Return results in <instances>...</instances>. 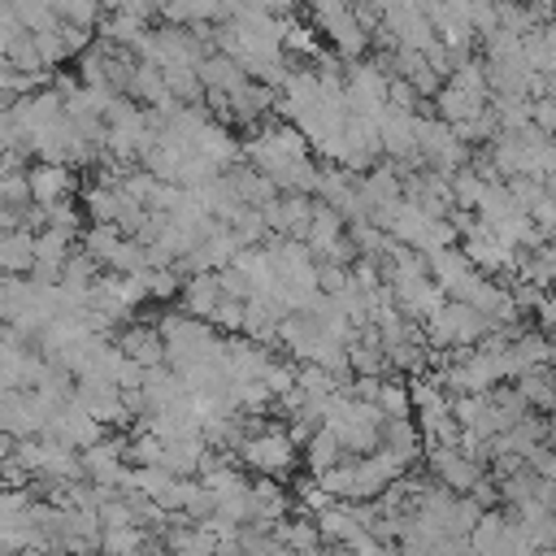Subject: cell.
<instances>
[{"instance_id": "6da1fadb", "label": "cell", "mask_w": 556, "mask_h": 556, "mask_svg": "<svg viewBox=\"0 0 556 556\" xmlns=\"http://www.w3.org/2000/svg\"><path fill=\"white\" fill-rule=\"evenodd\" d=\"M235 460L248 465V469L261 473V478L282 482V478L291 473V465L300 460V443H295L287 430H278V426H256V430L239 443Z\"/></svg>"}, {"instance_id": "8992f818", "label": "cell", "mask_w": 556, "mask_h": 556, "mask_svg": "<svg viewBox=\"0 0 556 556\" xmlns=\"http://www.w3.org/2000/svg\"><path fill=\"white\" fill-rule=\"evenodd\" d=\"M222 300H226V295H222L217 274H191V278L178 287V308H182L187 317H200V321H213V313H217Z\"/></svg>"}, {"instance_id": "cb8c5ba5", "label": "cell", "mask_w": 556, "mask_h": 556, "mask_svg": "<svg viewBox=\"0 0 556 556\" xmlns=\"http://www.w3.org/2000/svg\"><path fill=\"white\" fill-rule=\"evenodd\" d=\"M552 426H556V413H552Z\"/></svg>"}, {"instance_id": "2e32d148", "label": "cell", "mask_w": 556, "mask_h": 556, "mask_svg": "<svg viewBox=\"0 0 556 556\" xmlns=\"http://www.w3.org/2000/svg\"><path fill=\"white\" fill-rule=\"evenodd\" d=\"M13 9H17L22 26H26L30 35H43V30H56V26H61V17H56V13H52L43 0H17Z\"/></svg>"}, {"instance_id": "7a4b0ae2", "label": "cell", "mask_w": 556, "mask_h": 556, "mask_svg": "<svg viewBox=\"0 0 556 556\" xmlns=\"http://www.w3.org/2000/svg\"><path fill=\"white\" fill-rule=\"evenodd\" d=\"M313 26L330 39V48H334V56H343L348 65L352 61H365V52H369V30L356 22V13H352V4H343V9H321V13H313Z\"/></svg>"}, {"instance_id": "603a6c76", "label": "cell", "mask_w": 556, "mask_h": 556, "mask_svg": "<svg viewBox=\"0 0 556 556\" xmlns=\"http://www.w3.org/2000/svg\"><path fill=\"white\" fill-rule=\"evenodd\" d=\"M4 4H9V0H0V9H4Z\"/></svg>"}, {"instance_id": "e0dca14e", "label": "cell", "mask_w": 556, "mask_h": 556, "mask_svg": "<svg viewBox=\"0 0 556 556\" xmlns=\"http://www.w3.org/2000/svg\"><path fill=\"white\" fill-rule=\"evenodd\" d=\"M100 17H104V0H70V9H65V17H61V22L83 26V30H96V26H100Z\"/></svg>"}, {"instance_id": "9c48e42d", "label": "cell", "mask_w": 556, "mask_h": 556, "mask_svg": "<svg viewBox=\"0 0 556 556\" xmlns=\"http://www.w3.org/2000/svg\"><path fill=\"white\" fill-rule=\"evenodd\" d=\"M513 387L521 391V400H526L534 413H556V374H552L547 365L517 374V378H513Z\"/></svg>"}, {"instance_id": "d6986e66", "label": "cell", "mask_w": 556, "mask_h": 556, "mask_svg": "<svg viewBox=\"0 0 556 556\" xmlns=\"http://www.w3.org/2000/svg\"><path fill=\"white\" fill-rule=\"evenodd\" d=\"M22 35H26V26H22L17 9H13V4H4V9H0V56H4V52H9V43H13V39H22Z\"/></svg>"}, {"instance_id": "8fae6325", "label": "cell", "mask_w": 556, "mask_h": 556, "mask_svg": "<svg viewBox=\"0 0 556 556\" xmlns=\"http://www.w3.org/2000/svg\"><path fill=\"white\" fill-rule=\"evenodd\" d=\"M126 96H130L135 104H152V109L169 104V87H165V74H161L156 65L139 61V65H135V74H130V87H126Z\"/></svg>"}, {"instance_id": "5bb4252c", "label": "cell", "mask_w": 556, "mask_h": 556, "mask_svg": "<svg viewBox=\"0 0 556 556\" xmlns=\"http://www.w3.org/2000/svg\"><path fill=\"white\" fill-rule=\"evenodd\" d=\"M74 243H78V239L65 235V230H52V226L39 230V235H35V265H56V269H65V261L78 252Z\"/></svg>"}, {"instance_id": "30bf717a", "label": "cell", "mask_w": 556, "mask_h": 556, "mask_svg": "<svg viewBox=\"0 0 556 556\" xmlns=\"http://www.w3.org/2000/svg\"><path fill=\"white\" fill-rule=\"evenodd\" d=\"M100 552L104 556H156L161 543L148 539L139 526H122V530H104L100 534Z\"/></svg>"}, {"instance_id": "ffe728a7", "label": "cell", "mask_w": 556, "mask_h": 556, "mask_svg": "<svg viewBox=\"0 0 556 556\" xmlns=\"http://www.w3.org/2000/svg\"><path fill=\"white\" fill-rule=\"evenodd\" d=\"M530 122L547 135V139H556V96H547V100H534L530 104Z\"/></svg>"}, {"instance_id": "ac0fdd59", "label": "cell", "mask_w": 556, "mask_h": 556, "mask_svg": "<svg viewBox=\"0 0 556 556\" xmlns=\"http://www.w3.org/2000/svg\"><path fill=\"white\" fill-rule=\"evenodd\" d=\"M48 226L52 230H65V235H83V208H74L70 200H61V204H48Z\"/></svg>"}, {"instance_id": "4fadbf2b", "label": "cell", "mask_w": 556, "mask_h": 556, "mask_svg": "<svg viewBox=\"0 0 556 556\" xmlns=\"http://www.w3.org/2000/svg\"><path fill=\"white\" fill-rule=\"evenodd\" d=\"M35 265V235L4 230L0 235V274H30Z\"/></svg>"}, {"instance_id": "5b68a950", "label": "cell", "mask_w": 556, "mask_h": 556, "mask_svg": "<svg viewBox=\"0 0 556 556\" xmlns=\"http://www.w3.org/2000/svg\"><path fill=\"white\" fill-rule=\"evenodd\" d=\"M26 182H30V200L43 204V208L74 195V174H70V165H43V161H35V165L26 169Z\"/></svg>"}, {"instance_id": "9a60e30c", "label": "cell", "mask_w": 556, "mask_h": 556, "mask_svg": "<svg viewBox=\"0 0 556 556\" xmlns=\"http://www.w3.org/2000/svg\"><path fill=\"white\" fill-rule=\"evenodd\" d=\"M4 61H9L13 70H22V74H52V70L43 65V56H39V43H35V35H30V30H26L22 39H13V43H9Z\"/></svg>"}, {"instance_id": "52a82bcc", "label": "cell", "mask_w": 556, "mask_h": 556, "mask_svg": "<svg viewBox=\"0 0 556 556\" xmlns=\"http://www.w3.org/2000/svg\"><path fill=\"white\" fill-rule=\"evenodd\" d=\"M430 104H434V117H439V122H447V126H460V122L478 117V113L491 104V96H469V91H460V87L443 83V87H439V96H434Z\"/></svg>"}, {"instance_id": "44dd1931", "label": "cell", "mask_w": 556, "mask_h": 556, "mask_svg": "<svg viewBox=\"0 0 556 556\" xmlns=\"http://www.w3.org/2000/svg\"><path fill=\"white\" fill-rule=\"evenodd\" d=\"M13 104H17V96H13V91H4V87H0V113H4V109H13Z\"/></svg>"}, {"instance_id": "7c38bea8", "label": "cell", "mask_w": 556, "mask_h": 556, "mask_svg": "<svg viewBox=\"0 0 556 556\" xmlns=\"http://www.w3.org/2000/svg\"><path fill=\"white\" fill-rule=\"evenodd\" d=\"M348 460V452H343V443H339V434L330 430V426H321L308 443H304V465L321 478L326 469H334V465H343Z\"/></svg>"}, {"instance_id": "3957f363", "label": "cell", "mask_w": 556, "mask_h": 556, "mask_svg": "<svg viewBox=\"0 0 556 556\" xmlns=\"http://www.w3.org/2000/svg\"><path fill=\"white\" fill-rule=\"evenodd\" d=\"M430 478L452 495H469L482 482V465L465 456L456 443H447V447H430Z\"/></svg>"}, {"instance_id": "ba28073f", "label": "cell", "mask_w": 556, "mask_h": 556, "mask_svg": "<svg viewBox=\"0 0 556 556\" xmlns=\"http://www.w3.org/2000/svg\"><path fill=\"white\" fill-rule=\"evenodd\" d=\"M287 508H291V504H287V491H282L274 478L252 482V526H256V530L287 521Z\"/></svg>"}, {"instance_id": "277c9868", "label": "cell", "mask_w": 556, "mask_h": 556, "mask_svg": "<svg viewBox=\"0 0 556 556\" xmlns=\"http://www.w3.org/2000/svg\"><path fill=\"white\" fill-rule=\"evenodd\" d=\"M113 343L122 348V356H130L143 369H161L165 365V334L156 330V321H126Z\"/></svg>"}, {"instance_id": "7402d4cb", "label": "cell", "mask_w": 556, "mask_h": 556, "mask_svg": "<svg viewBox=\"0 0 556 556\" xmlns=\"http://www.w3.org/2000/svg\"><path fill=\"white\" fill-rule=\"evenodd\" d=\"M547 369H552V374H556V352H552V361H547Z\"/></svg>"}]
</instances>
